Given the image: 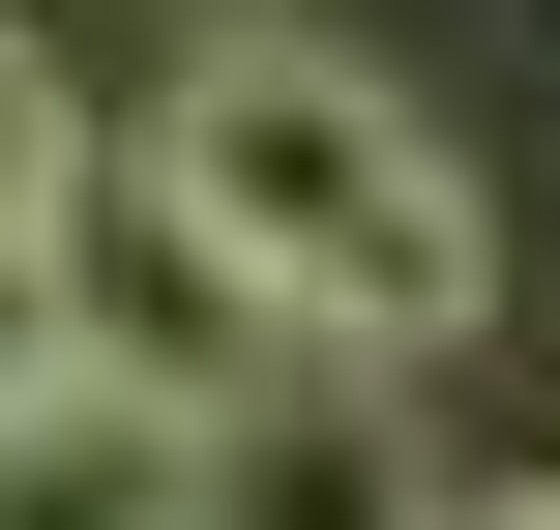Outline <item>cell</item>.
<instances>
[{
	"mask_svg": "<svg viewBox=\"0 0 560 530\" xmlns=\"http://www.w3.org/2000/svg\"><path fill=\"white\" fill-rule=\"evenodd\" d=\"M118 207H148L266 354H354V384H413V354L502 325V177H472L384 59H325V30H207V59L118 118Z\"/></svg>",
	"mask_w": 560,
	"mask_h": 530,
	"instance_id": "1",
	"label": "cell"
},
{
	"mask_svg": "<svg viewBox=\"0 0 560 530\" xmlns=\"http://www.w3.org/2000/svg\"><path fill=\"white\" fill-rule=\"evenodd\" d=\"M443 530H560V472H443Z\"/></svg>",
	"mask_w": 560,
	"mask_h": 530,
	"instance_id": "6",
	"label": "cell"
},
{
	"mask_svg": "<svg viewBox=\"0 0 560 530\" xmlns=\"http://www.w3.org/2000/svg\"><path fill=\"white\" fill-rule=\"evenodd\" d=\"M207 30H236V0H207Z\"/></svg>",
	"mask_w": 560,
	"mask_h": 530,
	"instance_id": "7",
	"label": "cell"
},
{
	"mask_svg": "<svg viewBox=\"0 0 560 530\" xmlns=\"http://www.w3.org/2000/svg\"><path fill=\"white\" fill-rule=\"evenodd\" d=\"M89 207H118V118H89V89H59V30L0 0V236H89Z\"/></svg>",
	"mask_w": 560,
	"mask_h": 530,
	"instance_id": "4",
	"label": "cell"
},
{
	"mask_svg": "<svg viewBox=\"0 0 560 530\" xmlns=\"http://www.w3.org/2000/svg\"><path fill=\"white\" fill-rule=\"evenodd\" d=\"M177 530H443V472H413V413H384L354 354H266V384H207Z\"/></svg>",
	"mask_w": 560,
	"mask_h": 530,
	"instance_id": "2",
	"label": "cell"
},
{
	"mask_svg": "<svg viewBox=\"0 0 560 530\" xmlns=\"http://www.w3.org/2000/svg\"><path fill=\"white\" fill-rule=\"evenodd\" d=\"M177 443H207V413L89 354V384H30V413H0V530H177Z\"/></svg>",
	"mask_w": 560,
	"mask_h": 530,
	"instance_id": "3",
	"label": "cell"
},
{
	"mask_svg": "<svg viewBox=\"0 0 560 530\" xmlns=\"http://www.w3.org/2000/svg\"><path fill=\"white\" fill-rule=\"evenodd\" d=\"M89 354H118V325H89V236H0V413L89 384Z\"/></svg>",
	"mask_w": 560,
	"mask_h": 530,
	"instance_id": "5",
	"label": "cell"
}]
</instances>
